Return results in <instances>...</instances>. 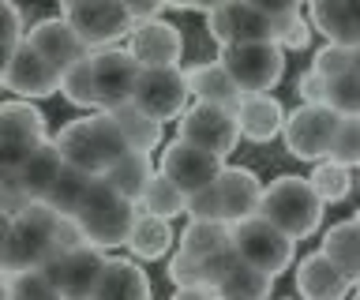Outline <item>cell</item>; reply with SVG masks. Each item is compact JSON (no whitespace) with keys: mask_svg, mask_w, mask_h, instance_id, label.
I'll use <instances>...</instances> for the list:
<instances>
[{"mask_svg":"<svg viewBox=\"0 0 360 300\" xmlns=\"http://www.w3.org/2000/svg\"><path fill=\"white\" fill-rule=\"evenodd\" d=\"M143 64L131 57V49H98L86 53L72 72L64 75V98L72 105L112 113V109L128 105L139 86Z\"/></svg>","mask_w":360,"mask_h":300,"instance_id":"1","label":"cell"},{"mask_svg":"<svg viewBox=\"0 0 360 300\" xmlns=\"http://www.w3.org/2000/svg\"><path fill=\"white\" fill-rule=\"evenodd\" d=\"M53 143H56V150L64 154V165H72V169L86 173V176H98V181L120 158L131 154L128 139L120 136L117 120L109 113H86V117L72 120V124H64L56 131Z\"/></svg>","mask_w":360,"mask_h":300,"instance_id":"2","label":"cell"},{"mask_svg":"<svg viewBox=\"0 0 360 300\" xmlns=\"http://www.w3.org/2000/svg\"><path fill=\"white\" fill-rule=\"evenodd\" d=\"M60 226L64 218L49 203H30L22 214L4 218V263L8 274L41 270L60 255Z\"/></svg>","mask_w":360,"mask_h":300,"instance_id":"3","label":"cell"},{"mask_svg":"<svg viewBox=\"0 0 360 300\" xmlns=\"http://www.w3.org/2000/svg\"><path fill=\"white\" fill-rule=\"evenodd\" d=\"M323 199L315 195L308 176H278L266 184L259 218H266L274 229H281L289 240H304L319 229L323 221Z\"/></svg>","mask_w":360,"mask_h":300,"instance_id":"4","label":"cell"},{"mask_svg":"<svg viewBox=\"0 0 360 300\" xmlns=\"http://www.w3.org/2000/svg\"><path fill=\"white\" fill-rule=\"evenodd\" d=\"M135 221H139V203L117 195L105 181H94L90 195L83 199V207H79V214H75V226L83 233V240L94 244V248L128 244Z\"/></svg>","mask_w":360,"mask_h":300,"instance_id":"5","label":"cell"},{"mask_svg":"<svg viewBox=\"0 0 360 300\" xmlns=\"http://www.w3.org/2000/svg\"><path fill=\"white\" fill-rule=\"evenodd\" d=\"M221 68L229 79L248 94H270L281 75H285V49L278 41H244V46H225L218 53Z\"/></svg>","mask_w":360,"mask_h":300,"instance_id":"6","label":"cell"},{"mask_svg":"<svg viewBox=\"0 0 360 300\" xmlns=\"http://www.w3.org/2000/svg\"><path fill=\"white\" fill-rule=\"evenodd\" d=\"M60 19L75 27V34L86 41L90 53L112 49V41L135 34L128 4H117V0H68L60 4Z\"/></svg>","mask_w":360,"mask_h":300,"instance_id":"7","label":"cell"},{"mask_svg":"<svg viewBox=\"0 0 360 300\" xmlns=\"http://www.w3.org/2000/svg\"><path fill=\"white\" fill-rule=\"evenodd\" d=\"M345 117H338L330 105H300L285 120V147L300 162H326L334 150L338 128Z\"/></svg>","mask_w":360,"mask_h":300,"instance_id":"8","label":"cell"},{"mask_svg":"<svg viewBox=\"0 0 360 300\" xmlns=\"http://www.w3.org/2000/svg\"><path fill=\"white\" fill-rule=\"evenodd\" d=\"M233 252L240 255L248 266L278 278L281 270H289L297 240H289L285 233L274 229L266 218H248L240 226H233Z\"/></svg>","mask_w":360,"mask_h":300,"instance_id":"9","label":"cell"},{"mask_svg":"<svg viewBox=\"0 0 360 300\" xmlns=\"http://www.w3.org/2000/svg\"><path fill=\"white\" fill-rule=\"evenodd\" d=\"M109 255L105 248H94V244H79L72 252H60L49 266H41L49 274V282L60 289L64 300H90L98 293L101 278L109 270Z\"/></svg>","mask_w":360,"mask_h":300,"instance_id":"10","label":"cell"},{"mask_svg":"<svg viewBox=\"0 0 360 300\" xmlns=\"http://www.w3.org/2000/svg\"><path fill=\"white\" fill-rule=\"evenodd\" d=\"M45 117L30 102H4L0 105V165L15 173L38 147H45Z\"/></svg>","mask_w":360,"mask_h":300,"instance_id":"11","label":"cell"},{"mask_svg":"<svg viewBox=\"0 0 360 300\" xmlns=\"http://www.w3.org/2000/svg\"><path fill=\"white\" fill-rule=\"evenodd\" d=\"M176 124H180V136L176 139H184V143H191V147H199V150L218 154V158L233 154L236 139H240L236 113H233V109H221V105L195 102V105H188V113L180 117Z\"/></svg>","mask_w":360,"mask_h":300,"instance_id":"12","label":"cell"},{"mask_svg":"<svg viewBox=\"0 0 360 300\" xmlns=\"http://www.w3.org/2000/svg\"><path fill=\"white\" fill-rule=\"evenodd\" d=\"M188 98H191L188 72L158 68V72H143L139 75V86H135L131 105H139L146 117H154L158 124H165V120H180L188 113Z\"/></svg>","mask_w":360,"mask_h":300,"instance_id":"13","label":"cell"},{"mask_svg":"<svg viewBox=\"0 0 360 300\" xmlns=\"http://www.w3.org/2000/svg\"><path fill=\"white\" fill-rule=\"evenodd\" d=\"M158 173H165L184 195H195V192H202V188H210V184L221 181L225 158H218V154H210V150L191 147V143H184V139H173L162 150V165H158Z\"/></svg>","mask_w":360,"mask_h":300,"instance_id":"14","label":"cell"},{"mask_svg":"<svg viewBox=\"0 0 360 300\" xmlns=\"http://www.w3.org/2000/svg\"><path fill=\"white\" fill-rule=\"evenodd\" d=\"M207 30L218 46H244V41H274V27L263 15V8L252 0H229V4H210Z\"/></svg>","mask_w":360,"mask_h":300,"instance_id":"15","label":"cell"},{"mask_svg":"<svg viewBox=\"0 0 360 300\" xmlns=\"http://www.w3.org/2000/svg\"><path fill=\"white\" fill-rule=\"evenodd\" d=\"M0 83L4 91L19 94V102H30V98H49L56 91H64V75L53 68L41 53H34L30 46H22L15 57H11L4 68H0Z\"/></svg>","mask_w":360,"mask_h":300,"instance_id":"16","label":"cell"},{"mask_svg":"<svg viewBox=\"0 0 360 300\" xmlns=\"http://www.w3.org/2000/svg\"><path fill=\"white\" fill-rule=\"evenodd\" d=\"M27 46H30L34 53H41V57L49 60L60 75H68L79 60H86V53H90L86 41L75 34V27L68 23V19H60V15L34 23L30 34H27Z\"/></svg>","mask_w":360,"mask_h":300,"instance_id":"17","label":"cell"},{"mask_svg":"<svg viewBox=\"0 0 360 300\" xmlns=\"http://www.w3.org/2000/svg\"><path fill=\"white\" fill-rule=\"evenodd\" d=\"M128 49H131V57L143 64V72L180 68V57H184V34H180V27L158 19V23L135 27Z\"/></svg>","mask_w":360,"mask_h":300,"instance_id":"18","label":"cell"},{"mask_svg":"<svg viewBox=\"0 0 360 300\" xmlns=\"http://www.w3.org/2000/svg\"><path fill=\"white\" fill-rule=\"evenodd\" d=\"M308 19L311 30L326 38V46L360 49V0H315Z\"/></svg>","mask_w":360,"mask_h":300,"instance_id":"19","label":"cell"},{"mask_svg":"<svg viewBox=\"0 0 360 300\" xmlns=\"http://www.w3.org/2000/svg\"><path fill=\"white\" fill-rule=\"evenodd\" d=\"M218 192H221V210H225V221L229 226H240L248 218H259V207H263V181L252 173V169H240V165H225L221 181H218Z\"/></svg>","mask_w":360,"mask_h":300,"instance_id":"20","label":"cell"},{"mask_svg":"<svg viewBox=\"0 0 360 300\" xmlns=\"http://www.w3.org/2000/svg\"><path fill=\"white\" fill-rule=\"evenodd\" d=\"M353 289L356 285L349 282V278L338 270L323 252L304 255L300 266H297V293L304 300H345Z\"/></svg>","mask_w":360,"mask_h":300,"instance_id":"21","label":"cell"},{"mask_svg":"<svg viewBox=\"0 0 360 300\" xmlns=\"http://www.w3.org/2000/svg\"><path fill=\"white\" fill-rule=\"evenodd\" d=\"M60 173H64V154L56 150V143L49 139L45 147H38L15 173H8V176L27 192L30 203H45L49 192H53V184L60 181Z\"/></svg>","mask_w":360,"mask_h":300,"instance_id":"22","label":"cell"},{"mask_svg":"<svg viewBox=\"0 0 360 300\" xmlns=\"http://www.w3.org/2000/svg\"><path fill=\"white\" fill-rule=\"evenodd\" d=\"M285 109L274 94H248L236 109V124L240 136L252 143H270L274 136H285Z\"/></svg>","mask_w":360,"mask_h":300,"instance_id":"23","label":"cell"},{"mask_svg":"<svg viewBox=\"0 0 360 300\" xmlns=\"http://www.w3.org/2000/svg\"><path fill=\"white\" fill-rule=\"evenodd\" d=\"M188 86H191V98L202 105H221V109H240L244 102V91L229 79V72L221 68V60H207V64H195L188 68Z\"/></svg>","mask_w":360,"mask_h":300,"instance_id":"24","label":"cell"},{"mask_svg":"<svg viewBox=\"0 0 360 300\" xmlns=\"http://www.w3.org/2000/svg\"><path fill=\"white\" fill-rule=\"evenodd\" d=\"M90 300H150V278L139 263L131 259H112L98 293Z\"/></svg>","mask_w":360,"mask_h":300,"instance_id":"25","label":"cell"},{"mask_svg":"<svg viewBox=\"0 0 360 300\" xmlns=\"http://www.w3.org/2000/svg\"><path fill=\"white\" fill-rule=\"evenodd\" d=\"M154 176H158V169L150 165V154L131 150L128 158H120L105 176H101V181H105L117 195L131 199V203H143V195H146V188H150Z\"/></svg>","mask_w":360,"mask_h":300,"instance_id":"26","label":"cell"},{"mask_svg":"<svg viewBox=\"0 0 360 300\" xmlns=\"http://www.w3.org/2000/svg\"><path fill=\"white\" fill-rule=\"evenodd\" d=\"M323 255L342 270L353 285H360V226L356 221H338L323 237Z\"/></svg>","mask_w":360,"mask_h":300,"instance_id":"27","label":"cell"},{"mask_svg":"<svg viewBox=\"0 0 360 300\" xmlns=\"http://www.w3.org/2000/svg\"><path fill=\"white\" fill-rule=\"evenodd\" d=\"M225 248H233V226L229 221H188V229L180 233V252L191 259H210Z\"/></svg>","mask_w":360,"mask_h":300,"instance_id":"28","label":"cell"},{"mask_svg":"<svg viewBox=\"0 0 360 300\" xmlns=\"http://www.w3.org/2000/svg\"><path fill=\"white\" fill-rule=\"evenodd\" d=\"M112 120H117V128H120V136L128 139V147L131 150H139V154H150L158 143H162V124H158L154 117H146L139 105H120V109H112L109 113Z\"/></svg>","mask_w":360,"mask_h":300,"instance_id":"29","label":"cell"},{"mask_svg":"<svg viewBox=\"0 0 360 300\" xmlns=\"http://www.w3.org/2000/svg\"><path fill=\"white\" fill-rule=\"evenodd\" d=\"M169 244H173V226H169L165 218H154V214H143L139 210V221H135L131 229V240L128 248L135 259H162V255L169 252Z\"/></svg>","mask_w":360,"mask_h":300,"instance_id":"30","label":"cell"},{"mask_svg":"<svg viewBox=\"0 0 360 300\" xmlns=\"http://www.w3.org/2000/svg\"><path fill=\"white\" fill-rule=\"evenodd\" d=\"M98 176H86V173H79L72 169V165H64V173H60V181L53 184V192H49V203L60 218H75L79 214V207H83V199L90 195V188H94Z\"/></svg>","mask_w":360,"mask_h":300,"instance_id":"31","label":"cell"},{"mask_svg":"<svg viewBox=\"0 0 360 300\" xmlns=\"http://www.w3.org/2000/svg\"><path fill=\"white\" fill-rule=\"evenodd\" d=\"M270 285H274V278L240 259L236 270L218 285V300H270Z\"/></svg>","mask_w":360,"mask_h":300,"instance_id":"32","label":"cell"},{"mask_svg":"<svg viewBox=\"0 0 360 300\" xmlns=\"http://www.w3.org/2000/svg\"><path fill=\"white\" fill-rule=\"evenodd\" d=\"M143 214H154V218H180V214H188V195L180 192V188L169 181L165 173H158L150 188H146V195H143V203H139Z\"/></svg>","mask_w":360,"mask_h":300,"instance_id":"33","label":"cell"},{"mask_svg":"<svg viewBox=\"0 0 360 300\" xmlns=\"http://www.w3.org/2000/svg\"><path fill=\"white\" fill-rule=\"evenodd\" d=\"M4 300H64L45 270H4Z\"/></svg>","mask_w":360,"mask_h":300,"instance_id":"34","label":"cell"},{"mask_svg":"<svg viewBox=\"0 0 360 300\" xmlns=\"http://www.w3.org/2000/svg\"><path fill=\"white\" fill-rule=\"evenodd\" d=\"M308 181H311L315 195H319L323 203H342V199H349V192H353L349 169H342V165H334V162H319Z\"/></svg>","mask_w":360,"mask_h":300,"instance_id":"35","label":"cell"},{"mask_svg":"<svg viewBox=\"0 0 360 300\" xmlns=\"http://www.w3.org/2000/svg\"><path fill=\"white\" fill-rule=\"evenodd\" d=\"M326 105L338 117H360V68L326 83Z\"/></svg>","mask_w":360,"mask_h":300,"instance_id":"36","label":"cell"},{"mask_svg":"<svg viewBox=\"0 0 360 300\" xmlns=\"http://www.w3.org/2000/svg\"><path fill=\"white\" fill-rule=\"evenodd\" d=\"M0 15H4V27H0V68H4V64L27 46L30 30L22 27V12H19V4H11V0L0 4Z\"/></svg>","mask_w":360,"mask_h":300,"instance_id":"37","label":"cell"},{"mask_svg":"<svg viewBox=\"0 0 360 300\" xmlns=\"http://www.w3.org/2000/svg\"><path fill=\"white\" fill-rule=\"evenodd\" d=\"M326 162L342 165V169H360V117H345L342 120L338 139H334V150H330Z\"/></svg>","mask_w":360,"mask_h":300,"instance_id":"38","label":"cell"},{"mask_svg":"<svg viewBox=\"0 0 360 300\" xmlns=\"http://www.w3.org/2000/svg\"><path fill=\"white\" fill-rule=\"evenodd\" d=\"M353 68H356V49H345V46H323L311 60V72H319L326 83L353 72Z\"/></svg>","mask_w":360,"mask_h":300,"instance_id":"39","label":"cell"},{"mask_svg":"<svg viewBox=\"0 0 360 300\" xmlns=\"http://www.w3.org/2000/svg\"><path fill=\"white\" fill-rule=\"evenodd\" d=\"M188 218L191 221H225L218 184H210V188H202V192L188 195Z\"/></svg>","mask_w":360,"mask_h":300,"instance_id":"40","label":"cell"},{"mask_svg":"<svg viewBox=\"0 0 360 300\" xmlns=\"http://www.w3.org/2000/svg\"><path fill=\"white\" fill-rule=\"evenodd\" d=\"M236 263H240V255L233 248H225L218 255H210V259H202V289H210V293H218V285L236 270Z\"/></svg>","mask_w":360,"mask_h":300,"instance_id":"41","label":"cell"},{"mask_svg":"<svg viewBox=\"0 0 360 300\" xmlns=\"http://www.w3.org/2000/svg\"><path fill=\"white\" fill-rule=\"evenodd\" d=\"M169 278H173L176 289H202V263L184 255V252H176L169 259Z\"/></svg>","mask_w":360,"mask_h":300,"instance_id":"42","label":"cell"},{"mask_svg":"<svg viewBox=\"0 0 360 300\" xmlns=\"http://www.w3.org/2000/svg\"><path fill=\"white\" fill-rule=\"evenodd\" d=\"M297 94L304 98V105H326V79L319 72H304L297 79Z\"/></svg>","mask_w":360,"mask_h":300,"instance_id":"43","label":"cell"},{"mask_svg":"<svg viewBox=\"0 0 360 300\" xmlns=\"http://www.w3.org/2000/svg\"><path fill=\"white\" fill-rule=\"evenodd\" d=\"M308 34H311V27L300 19V23H292L285 34L278 38V46H281V49H304V46H308Z\"/></svg>","mask_w":360,"mask_h":300,"instance_id":"44","label":"cell"},{"mask_svg":"<svg viewBox=\"0 0 360 300\" xmlns=\"http://www.w3.org/2000/svg\"><path fill=\"white\" fill-rule=\"evenodd\" d=\"M173 300H218V293H210V289H176Z\"/></svg>","mask_w":360,"mask_h":300,"instance_id":"45","label":"cell"},{"mask_svg":"<svg viewBox=\"0 0 360 300\" xmlns=\"http://www.w3.org/2000/svg\"><path fill=\"white\" fill-rule=\"evenodd\" d=\"M353 300H360V285H356V289H353Z\"/></svg>","mask_w":360,"mask_h":300,"instance_id":"46","label":"cell"},{"mask_svg":"<svg viewBox=\"0 0 360 300\" xmlns=\"http://www.w3.org/2000/svg\"><path fill=\"white\" fill-rule=\"evenodd\" d=\"M353 221H356V226H360V210H356V218H353Z\"/></svg>","mask_w":360,"mask_h":300,"instance_id":"47","label":"cell"},{"mask_svg":"<svg viewBox=\"0 0 360 300\" xmlns=\"http://www.w3.org/2000/svg\"><path fill=\"white\" fill-rule=\"evenodd\" d=\"M356 68H360V49H356Z\"/></svg>","mask_w":360,"mask_h":300,"instance_id":"48","label":"cell"}]
</instances>
